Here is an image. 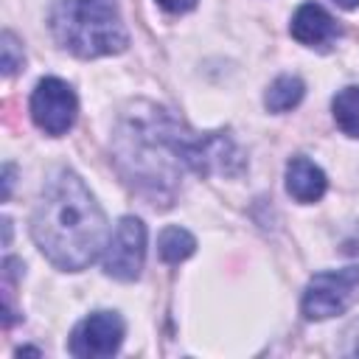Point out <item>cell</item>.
I'll list each match as a JSON object with an SVG mask.
<instances>
[{
	"label": "cell",
	"instance_id": "obj_15",
	"mask_svg": "<svg viewBox=\"0 0 359 359\" xmlns=\"http://www.w3.org/2000/svg\"><path fill=\"white\" fill-rule=\"evenodd\" d=\"M345 252H348V255H353V266L359 269V236H356V238H351V241H345Z\"/></svg>",
	"mask_w": 359,
	"mask_h": 359
},
{
	"label": "cell",
	"instance_id": "obj_7",
	"mask_svg": "<svg viewBox=\"0 0 359 359\" xmlns=\"http://www.w3.org/2000/svg\"><path fill=\"white\" fill-rule=\"evenodd\" d=\"M289 31H292V36L297 42H303L309 48H323V45H328L337 36V22H334V17L323 6L303 3L294 11V17H292Z\"/></svg>",
	"mask_w": 359,
	"mask_h": 359
},
{
	"label": "cell",
	"instance_id": "obj_10",
	"mask_svg": "<svg viewBox=\"0 0 359 359\" xmlns=\"http://www.w3.org/2000/svg\"><path fill=\"white\" fill-rule=\"evenodd\" d=\"M157 250H160V258L165 261V264H180V261H185L188 255H194V250H196V238L185 230V227H165L163 233H160V238H157Z\"/></svg>",
	"mask_w": 359,
	"mask_h": 359
},
{
	"label": "cell",
	"instance_id": "obj_6",
	"mask_svg": "<svg viewBox=\"0 0 359 359\" xmlns=\"http://www.w3.org/2000/svg\"><path fill=\"white\" fill-rule=\"evenodd\" d=\"M123 331L126 325L118 311H93L73 328L67 348L73 356H81V359L112 356L123 342Z\"/></svg>",
	"mask_w": 359,
	"mask_h": 359
},
{
	"label": "cell",
	"instance_id": "obj_2",
	"mask_svg": "<svg viewBox=\"0 0 359 359\" xmlns=\"http://www.w3.org/2000/svg\"><path fill=\"white\" fill-rule=\"evenodd\" d=\"M50 28L62 48L84 59L121 53L129 45L118 0H59Z\"/></svg>",
	"mask_w": 359,
	"mask_h": 359
},
{
	"label": "cell",
	"instance_id": "obj_13",
	"mask_svg": "<svg viewBox=\"0 0 359 359\" xmlns=\"http://www.w3.org/2000/svg\"><path fill=\"white\" fill-rule=\"evenodd\" d=\"M157 3L171 14H182V11H191L196 6V0H157Z\"/></svg>",
	"mask_w": 359,
	"mask_h": 359
},
{
	"label": "cell",
	"instance_id": "obj_4",
	"mask_svg": "<svg viewBox=\"0 0 359 359\" xmlns=\"http://www.w3.org/2000/svg\"><path fill=\"white\" fill-rule=\"evenodd\" d=\"M76 112H79V101L67 81L48 76L36 84L31 95V118L45 135L53 137L65 135L76 123Z\"/></svg>",
	"mask_w": 359,
	"mask_h": 359
},
{
	"label": "cell",
	"instance_id": "obj_11",
	"mask_svg": "<svg viewBox=\"0 0 359 359\" xmlns=\"http://www.w3.org/2000/svg\"><path fill=\"white\" fill-rule=\"evenodd\" d=\"M331 109H334V121L337 126L351 135V137H359V87H345L334 95L331 101Z\"/></svg>",
	"mask_w": 359,
	"mask_h": 359
},
{
	"label": "cell",
	"instance_id": "obj_1",
	"mask_svg": "<svg viewBox=\"0 0 359 359\" xmlns=\"http://www.w3.org/2000/svg\"><path fill=\"white\" fill-rule=\"evenodd\" d=\"M31 236L53 266L79 272L107 250L109 227L81 177L59 168L48 177L34 208Z\"/></svg>",
	"mask_w": 359,
	"mask_h": 359
},
{
	"label": "cell",
	"instance_id": "obj_5",
	"mask_svg": "<svg viewBox=\"0 0 359 359\" xmlns=\"http://www.w3.org/2000/svg\"><path fill=\"white\" fill-rule=\"evenodd\" d=\"M146 261V224L137 216H123L115 224L104 250V272L118 280H135Z\"/></svg>",
	"mask_w": 359,
	"mask_h": 359
},
{
	"label": "cell",
	"instance_id": "obj_16",
	"mask_svg": "<svg viewBox=\"0 0 359 359\" xmlns=\"http://www.w3.org/2000/svg\"><path fill=\"white\" fill-rule=\"evenodd\" d=\"M337 6H342V8H356L359 6V0H334Z\"/></svg>",
	"mask_w": 359,
	"mask_h": 359
},
{
	"label": "cell",
	"instance_id": "obj_8",
	"mask_svg": "<svg viewBox=\"0 0 359 359\" xmlns=\"http://www.w3.org/2000/svg\"><path fill=\"white\" fill-rule=\"evenodd\" d=\"M325 185H328V180H325L323 168L314 165L309 157H292L286 163V191L297 202H303V205L317 202L325 194Z\"/></svg>",
	"mask_w": 359,
	"mask_h": 359
},
{
	"label": "cell",
	"instance_id": "obj_12",
	"mask_svg": "<svg viewBox=\"0 0 359 359\" xmlns=\"http://www.w3.org/2000/svg\"><path fill=\"white\" fill-rule=\"evenodd\" d=\"M0 42H3L0 45V50H3V76H14L22 67V48L17 45L11 31H6Z\"/></svg>",
	"mask_w": 359,
	"mask_h": 359
},
{
	"label": "cell",
	"instance_id": "obj_3",
	"mask_svg": "<svg viewBox=\"0 0 359 359\" xmlns=\"http://www.w3.org/2000/svg\"><path fill=\"white\" fill-rule=\"evenodd\" d=\"M359 289V269L356 266H345V269H325L317 272L300 300L303 317L306 320H328L342 314Z\"/></svg>",
	"mask_w": 359,
	"mask_h": 359
},
{
	"label": "cell",
	"instance_id": "obj_9",
	"mask_svg": "<svg viewBox=\"0 0 359 359\" xmlns=\"http://www.w3.org/2000/svg\"><path fill=\"white\" fill-rule=\"evenodd\" d=\"M303 93H306V87L297 76H278L269 84V90L264 95V104H266L269 112H286V109H292L303 101Z\"/></svg>",
	"mask_w": 359,
	"mask_h": 359
},
{
	"label": "cell",
	"instance_id": "obj_14",
	"mask_svg": "<svg viewBox=\"0 0 359 359\" xmlns=\"http://www.w3.org/2000/svg\"><path fill=\"white\" fill-rule=\"evenodd\" d=\"M11 177H14V165H6L3 168V199H8V194H11V182H14Z\"/></svg>",
	"mask_w": 359,
	"mask_h": 359
}]
</instances>
